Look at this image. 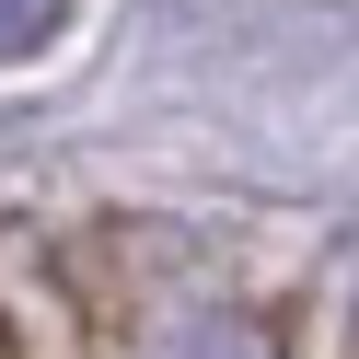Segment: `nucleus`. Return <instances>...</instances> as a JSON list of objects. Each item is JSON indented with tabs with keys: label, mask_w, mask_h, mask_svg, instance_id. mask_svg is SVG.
<instances>
[{
	"label": "nucleus",
	"mask_w": 359,
	"mask_h": 359,
	"mask_svg": "<svg viewBox=\"0 0 359 359\" xmlns=\"http://www.w3.org/2000/svg\"><path fill=\"white\" fill-rule=\"evenodd\" d=\"M151 359H278V336H266L255 313H197V325H174Z\"/></svg>",
	"instance_id": "1"
},
{
	"label": "nucleus",
	"mask_w": 359,
	"mask_h": 359,
	"mask_svg": "<svg viewBox=\"0 0 359 359\" xmlns=\"http://www.w3.org/2000/svg\"><path fill=\"white\" fill-rule=\"evenodd\" d=\"M58 24H70V0H0V58H35Z\"/></svg>",
	"instance_id": "2"
},
{
	"label": "nucleus",
	"mask_w": 359,
	"mask_h": 359,
	"mask_svg": "<svg viewBox=\"0 0 359 359\" xmlns=\"http://www.w3.org/2000/svg\"><path fill=\"white\" fill-rule=\"evenodd\" d=\"M348 336H359V302H348Z\"/></svg>",
	"instance_id": "3"
}]
</instances>
